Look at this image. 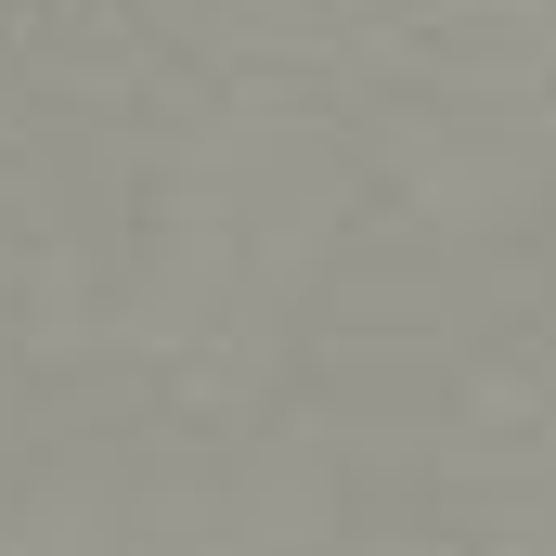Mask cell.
Listing matches in <instances>:
<instances>
[{
    "instance_id": "obj_1",
    "label": "cell",
    "mask_w": 556,
    "mask_h": 556,
    "mask_svg": "<svg viewBox=\"0 0 556 556\" xmlns=\"http://www.w3.org/2000/svg\"><path fill=\"white\" fill-rule=\"evenodd\" d=\"M0 26H13V13H0Z\"/></svg>"
}]
</instances>
